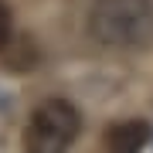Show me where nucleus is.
I'll use <instances>...</instances> for the list:
<instances>
[{
	"mask_svg": "<svg viewBox=\"0 0 153 153\" xmlns=\"http://www.w3.org/2000/svg\"><path fill=\"white\" fill-rule=\"evenodd\" d=\"M82 119L78 109L65 99H48L31 112L24 129V150L27 153H65L75 143Z\"/></svg>",
	"mask_w": 153,
	"mask_h": 153,
	"instance_id": "obj_2",
	"label": "nucleus"
},
{
	"mask_svg": "<svg viewBox=\"0 0 153 153\" xmlns=\"http://www.w3.org/2000/svg\"><path fill=\"white\" fill-rule=\"evenodd\" d=\"M150 143V123L146 119H123L109 126L105 133V150L109 153H140Z\"/></svg>",
	"mask_w": 153,
	"mask_h": 153,
	"instance_id": "obj_3",
	"label": "nucleus"
},
{
	"mask_svg": "<svg viewBox=\"0 0 153 153\" xmlns=\"http://www.w3.org/2000/svg\"><path fill=\"white\" fill-rule=\"evenodd\" d=\"M95 41L116 48H136L153 38V0H95L88 14Z\"/></svg>",
	"mask_w": 153,
	"mask_h": 153,
	"instance_id": "obj_1",
	"label": "nucleus"
},
{
	"mask_svg": "<svg viewBox=\"0 0 153 153\" xmlns=\"http://www.w3.org/2000/svg\"><path fill=\"white\" fill-rule=\"evenodd\" d=\"M10 38H14V17H10V7L0 0V51L10 44Z\"/></svg>",
	"mask_w": 153,
	"mask_h": 153,
	"instance_id": "obj_4",
	"label": "nucleus"
}]
</instances>
